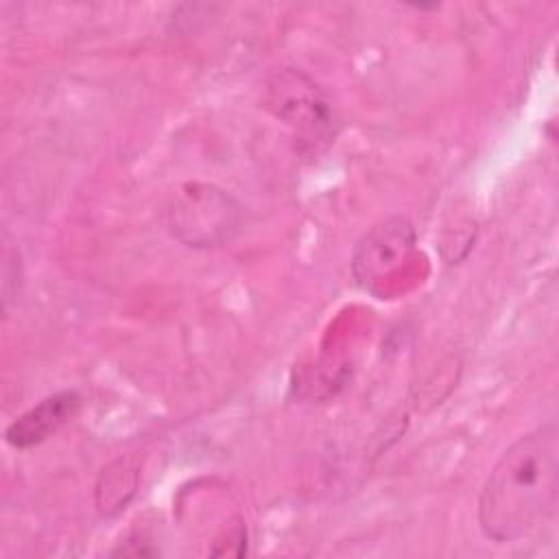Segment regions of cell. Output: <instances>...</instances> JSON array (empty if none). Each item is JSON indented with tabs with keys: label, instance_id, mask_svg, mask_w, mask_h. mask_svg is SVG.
I'll use <instances>...</instances> for the list:
<instances>
[{
	"label": "cell",
	"instance_id": "cell-1",
	"mask_svg": "<svg viewBox=\"0 0 559 559\" xmlns=\"http://www.w3.org/2000/svg\"><path fill=\"white\" fill-rule=\"evenodd\" d=\"M559 430L539 426L511 443L489 472L478 498V524L496 544L520 542L557 513Z\"/></svg>",
	"mask_w": 559,
	"mask_h": 559
},
{
	"label": "cell",
	"instance_id": "cell-2",
	"mask_svg": "<svg viewBox=\"0 0 559 559\" xmlns=\"http://www.w3.org/2000/svg\"><path fill=\"white\" fill-rule=\"evenodd\" d=\"M240 205L214 186L190 183L177 190L164 210L166 229L188 247H216L240 227Z\"/></svg>",
	"mask_w": 559,
	"mask_h": 559
},
{
	"label": "cell",
	"instance_id": "cell-3",
	"mask_svg": "<svg viewBox=\"0 0 559 559\" xmlns=\"http://www.w3.org/2000/svg\"><path fill=\"white\" fill-rule=\"evenodd\" d=\"M269 107L295 129L297 140L317 148L334 138L336 118L325 94L299 70H284L269 83Z\"/></svg>",
	"mask_w": 559,
	"mask_h": 559
},
{
	"label": "cell",
	"instance_id": "cell-4",
	"mask_svg": "<svg viewBox=\"0 0 559 559\" xmlns=\"http://www.w3.org/2000/svg\"><path fill=\"white\" fill-rule=\"evenodd\" d=\"M413 245L415 231L404 216H391L371 227L356 245L352 260V271L358 286L376 293L378 284H384L402 269L404 260L413 251Z\"/></svg>",
	"mask_w": 559,
	"mask_h": 559
},
{
	"label": "cell",
	"instance_id": "cell-5",
	"mask_svg": "<svg viewBox=\"0 0 559 559\" xmlns=\"http://www.w3.org/2000/svg\"><path fill=\"white\" fill-rule=\"evenodd\" d=\"M79 406L81 395L76 391H59L48 395L22 413L15 421H11V426L4 430V439L17 450L33 448L55 435L68 419H72Z\"/></svg>",
	"mask_w": 559,
	"mask_h": 559
}]
</instances>
